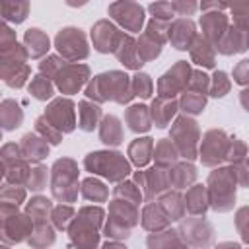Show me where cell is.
I'll use <instances>...</instances> for the list:
<instances>
[{
	"instance_id": "836d02e7",
	"label": "cell",
	"mask_w": 249,
	"mask_h": 249,
	"mask_svg": "<svg viewBox=\"0 0 249 249\" xmlns=\"http://www.w3.org/2000/svg\"><path fill=\"white\" fill-rule=\"evenodd\" d=\"M158 204L161 206V210L165 212V216L169 220H179L185 214V210H187L179 193H165V195H161V198L158 200Z\"/></svg>"
},
{
	"instance_id": "7dc6e473",
	"label": "cell",
	"mask_w": 249,
	"mask_h": 249,
	"mask_svg": "<svg viewBox=\"0 0 249 249\" xmlns=\"http://www.w3.org/2000/svg\"><path fill=\"white\" fill-rule=\"evenodd\" d=\"M115 198H124L126 202H132V204H138L142 200V193L140 189L134 185V183H121L117 189H115Z\"/></svg>"
},
{
	"instance_id": "e575fe53",
	"label": "cell",
	"mask_w": 249,
	"mask_h": 249,
	"mask_svg": "<svg viewBox=\"0 0 249 249\" xmlns=\"http://www.w3.org/2000/svg\"><path fill=\"white\" fill-rule=\"evenodd\" d=\"M78 123H80V128L82 130H93L97 126V121L101 117V109L99 105L95 103H89V101H82L78 105Z\"/></svg>"
},
{
	"instance_id": "816d5d0a",
	"label": "cell",
	"mask_w": 249,
	"mask_h": 249,
	"mask_svg": "<svg viewBox=\"0 0 249 249\" xmlns=\"http://www.w3.org/2000/svg\"><path fill=\"white\" fill-rule=\"evenodd\" d=\"M64 68V60H60L58 56H47L41 64H39V70L45 78H56V74Z\"/></svg>"
},
{
	"instance_id": "e0dca14e",
	"label": "cell",
	"mask_w": 249,
	"mask_h": 249,
	"mask_svg": "<svg viewBox=\"0 0 249 249\" xmlns=\"http://www.w3.org/2000/svg\"><path fill=\"white\" fill-rule=\"evenodd\" d=\"M136 181L140 183V187L146 193V198H154L158 195H161L167 187H171V179H169V171H165L163 167H152L146 171H140L136 175Z\"/></svg>"
},
{
	"instance_id": "8d00e7d4",
	"label": "cell",
	"mask_w": 249,
	"mask_h": 249,
	"mask_svg": "<svg viewBox=\"0 0 249 249\" xmlns=\"http://www.w3.org/2000/svg\"><path fill=\"white\" fill-rule=\"evenodd\" d=\"M154 160L158 163V167H169L171 163L177 161V148L171 140H160L154 148Z\"/></svg>"
},
{
	"instance_id": "2e32d148",
	"label": "cell",
	"mask_w": 249,
	"mask_h": 249,
	"mask_svg": "<svg viewBox=\"0 0 249 249\" xmlns=\"http://www.w3.org/2000/svg\"><path fill=\"white\" fill-rule=\"evenodd\" d=\"M88 76H89V70L86 64L72 62V64H64V68L56 74L54 82L62 93H74L86 84Z\"/></svg>"
},
{
	"instance_id": "5bb4252c",
	"label": "cell",
	"mask_w": 249,
	"mask_h": 249,
	"mask_svg": "<svg viewBox=\"0 0 249 249\" xmlns=\"http://www.w3.org/2000/svg\"><path fill=\"white\" fill-rule=\"evenodd\" d=\"M109 14L128 31H140L144 23V8L136 2H115L109 6Z\"/></svg>"
},
{
	"instance_id": "db71d44e",
	"label": "cell",
	"mask_w": 249,
	"mask_h": 249,
	"mask_svg": "<svg viewBox=\"0 0 249 249\" xmlns=\"http://www.w3.org/2000/svg\"><path fill=\"white\" fill-rule=\"evenodd\" d=\"M228 89H230V80H228L226 72L218 70V72L214 74L212 84H210V91H212V95H214V97H222V95H226V93H228Z\"/></svg>"
},
{
	"instance_id": "1f68e13d",
	"label": "cell",
	"mask_w": 249,
	"mask_h": 249,
	"mask_svg": "<svg viewBox=\"0 0 249 249\" xmlns=\"http://www.w3.org/2000/svg\"><path fill=\"white\" fill-rule=\"evenodd\" d=\"M208 206V191L202 185H195L189 189L187 196H185V208L191 214H202Z\"/></svg>"
},
{
	"instance_id": "ab89813d",
	"label": "cell",
	"mask_w": 249,
	"mask_h": 249,
	"mask_svg": "<svg viewBox=\"0 0 249 249\" xmlns=\"http://www.w3.org/2000/svg\"><path fill=\"white\" fill-rule=\"evenodd\" d=\"M29 93H31L35 99L47 101V99L53 97L54 88H53V84H51L49 78H45L43 74H39V76H35V78L31 80V84H29Z\"/></svg>"
},
{
	"instance_id": "be15d7a7",
	"label": "cell",
	"mask_w": 249,
	"mask_h": 249,
	"mask_svg": "<svg viewBox=\"0 0 249 249\" xmlns=\"http://www.w3.org/2000/svg\"><path fill=\"white\" fill-rule=\"evenodd\" d=\"M103 249H126V247L121 243H107V245H103Z\"/></svg>"
},
{
	"instance_id": "277c9868",
	"label": "cell",
	"mask_w": 249,
	"mask_h": 249,
	"mask_svg": "<svg viewBox=\"0 0 249 249\" xmlns=\"http://www.w3.org/2000/svg\"><path fill=\"white\" fill-rule=\"evenodd\" d=\"M51 189L53 196L60 202H74L78 196V167L72 160H58L53 165Z\"/></svg>"
},
{
	"instance_id": "83f0119b",
	"label": "cell",
	"mask_w": 249,
	"mask_h": 249,
	"mask_svg": "<svg viewBox=\"0 0 249 249\" xmlns=\"http://www.w3.org/2000/svg\"><path fill=\"white\" fill-rule=\"evenodd\" d=\"M25 214L33 220V224H47L49 216L53 214V204L45 196H35V198H31L27 202Z\"/></svg>"
},
{
	"instance_id": "ba28073f",
	"label": "cell",
	"mask_w": 249,
	"mask_h": 249,
	"mask_svg": "<svg viewBox=\"0 0 249 249\" xmlns=\"http://www.w3.org/2000/svg\"><path fill=\"white\" fill-rule=\"evenodd\" d=\"M198 138H200V130L196 123L189 117H179L171 126V142L175 144L177 152L187 160H193L196 156Z\"/></svg>"
},
{
	"instance_id": "f546056e",
	"label": "cell",
	"mask_w": 249,
	"mask_h": 249,
	"mask_svg": "<svg viewBox=\"0 0 249 249\" xmlns=\"http://www.w3.org/2000/svg\"><path fill=\"white\" fill-rule=\"evenodd\" d=\"M99 138H101V142H105L109 146H117L123 142V126L117 117L109 115L103 119L101 126H99Z\"/></svg>"
},
{
	"instance_id": "4dcf8cb0",
	"label": "cell",
	"mask_w": 249,
	"mask_h": 249,
	"mask_svg": "<svg viewBox=\"0 0 249 249\" xmlns=\"http://www.w3.org/2000/svg\"><path fill=\"white\" fill-rule=\"evenodd\" d=\"M191 58L200 66L210 68L214 66V47L204 37H196L191 45Z\"/></svg>"
},
{
	"instance_id": "680465c9",
	"label": "cell",
	"mask_w": 249,
	"mask_h": 249,
	"mask_svg": "<svg viewBox=\"0 0 249 249\" xmlns=\"http://www.w3.org/2000/svg\"><path fill=\"white\" fill-rule=\"evenodd\" d=\"M233 78H235L237 84H243V86L249 84V58L241 60V62L235 66V70H233Z\"/></svg>"
},
{
	"instance_id": "8fae6325",
	"label": "cell",
	"mask_w": 249,
	"mask_h": 249,
	"mask_svg": "<svg viewBox=\"0 0 249 249\" xmlns=\"http://www.w3.org/2000/svg\"><path fill=\"white\" fill-rule=\"evenodd\" d=\"M193 72H191V68H189V64L185 60L177 62L171 70H167L160 78V82H158V93H160V97L173 99V95H177L179 91H183L189 86V80H191L189 76Z\"/></svg>"
},
{
	"instance_id": "d590c367",
	"label": "cell",
	"mask_w": 249,
	"mask_h": 249,
	"mask_svg": "<svg viewBox=\"0 0 249 249\" xmlns=\"http://www.w3.org/2000/svg\"><path fill=\"white\" fill-rule=\"evenodd\" d=\"M150 249H187V245L179 239L175 231H163V233H152L148 237Z\"/></svg>"
},
{
	"instance_id": "484cf974",
	"label": "cell",
	"mask_w": 249,
	"mask_h": 249,
	"mask_svg": "<svg viewBox=\"0 0 249 249\" xmlns=\"http://www.w3.org/2000/svg\"><path fill=\"white\" fill-rule=\"evenodd\" d=\"M150 119H152L150 111L144 105H132L126 109V115H124L128 128L134 132H146L150 128Z\"/></svg>"
},
{
	"instance_id": "ffe728a7",
	"label": "cell",
	"mask_w": 249,
	"mask_h": 249,
	"mask_svg": "<svg viewBox=\"0 0 249 249\" xmlns=\"http://www.w3.org/2000/svg\"><path fill=\"white\" fill-rule=\"evenodd\" d=\"M249 47V31L241 29L237 25L228 27L226 35L222 37V41L218 43V51L222 54H231V53H241Z\"/></svg>"
},
{
	"instance_id": "bcb514c9",
	"label": "cell",
	"mask_w": 249,
	"mask_h": 249,
	"mask_svg": "<svg viewBox=\"0 0 249 249\" xmlns=\"http://www.w3.org/2000/svg\"><path fill=\"white\" fill-rule=\"evenodd\" d=\"M47 177H49L47 167H43V165H31V171H29V177H27V183L25 185L31 191H41V189L47 187Z\"/></svg>"
},
{
	"instance_id": "4fadbf2b",
	"label": "cell",
	"mask_w": 249,
	"mask_h": 249,
	"mask_svg": "<svg viewBox=\"0 0 249 249\" xmlns=\"http://www.w3.org/2000/svg\"><path fill=\"white\" fill-rule=\"evenodd\" d=\"M181 239L189 245H195V247H208L210 241H212V228L206 220L202 218H189L181 224L179 231Z\"/></svg>"
},
{
	"instance_id": "b9f144b4",
	"label": "cell",
	"mask_w": 249,
	"mask_h": 249,
	"mask_svg": "<svg viewBox=\"0 0 249 249\" xmlns=\"http://www.w3.org/2000/svg\"><path fill=\"white\" fill-rule=\"evenodd\" d=\"M35 132H37L39 136H43V138H45L47 142H51V144H58L60 138H62V132H58V130L45 119V115L35 121Z\"/></svg>"
},
{
	"instance_id": "30bf717a",
	"label": "cell",
	"mask_w": 249,
	"mask_h": 249,
	"mask_svg": "<svg viewBox=\"0 0 249 249\" xmlns=\"http://www.w3.org/2000/svg\"><path fill=\"white\" fill-rule=\"evenodd\" d=\"M231 140L222 130H208L204 134L202 146H200V160L204 165H218L222 160L228 158Z\"/></svg>"
},
{
	"instance_id": "d4e9b609",
	"label": "cell",
	"mask_w": 249,
	"mask_h": 249,
	"mask_svg": "<svg viewBox=\"0 0 249 249\" xmlns=\"http://www.w3.org/2000/svg\"><path fill=\"white\" fill-rule=\"evenodd\" d=\"M175 111H177V103H175L173 99L158 97V99H154V103H152L150 117H152V121H154L158 126H165V124L171 121V117L175 115Z\"/></svg>"
},
{
	"instance_id": "ac0fdd59",
	"label": "cell",
	"mask_w": 249,
	"mask_h": 249,
	"mask_svg": "<svg viewBox=\"0 0 249 249\" xmlns=\"http://www.w3.org/2000/svg\"><path fill=\"white\" fill-rule=\"evenodd\" d=\"M200 27H202V37L210 45H218L222 41V37L226 35V31H228V18L220 10L204 12L202 19H200Z\"/></svg>"
},
{
	"instance_id": "9c48e42d",
	"label": "cell",
	"mask_w": 249,
	"mask_h": 249,
	"mask_svg": "<svg viewBox=\"0 0 249 249\" xmlns=\"http://www.w3.org/2000/svg\"><path fill=\"white\" fill-rule=\"evenodd\" d=\"M54 47L58 54L66 60H80L88 56V43L80 29L76 27H64L54 37Z\"/></svg>"
},
{
	"instance_id": "8992f818",
	"label": "cell",
	"mask_w": 249,
	"mask_h": 249,
	"mask_svg": "<svg viewBox=\"0 0 249 249\" xmlns=\"http://www.w3.org/2000/svg\"><path fill=\"white\" fill-rule=\"evenodd\" d=\"M138 224L136 204L123 198H115L109 208V224L105 228L107 235L113 239H124L130 235V228Z\"/></svg>"
},
{
	"instance_id": "e7e4bbea",
	"label": "cell",
	"mask_w": 249,
	"mask_h": 249,
	"mask_svg": "<svg viewBox=\"0 0 249 249\" xmlns=\"http://www.w3.org/2000/svg\"><path fill=\"white\" fill-rule=\"evenodd\" d=\"M247 165H249V160H247Z\"/></svg>"
},
{
	"instance_id": "9a60e30c",
	"label": "cell",
	"mask_w": 249,
	"mask_h": 249,
	"mask_svg": "<svg viewBox=\"0 0 249 249\" xmlns=\"http://www.w3.org/2000/svg\"><path fill=\"white\" fill-rule=\"evenodd\" d=\"M124 33H121L111 21L101 19L93 25L91 29V39H93V47L99 53H115L117 47L121 45Z\"/></svg>"
},
{
	"instance_id": "f5cc1de1",
	"label": "cell",
	"mask_w": 249,
	"mask_h": 249,
	"mask_svg": "<svg viewBox=\"0 0 249 249\" xmlns=\"http://www.w3.org/2000/svg\"><path fill=\"white\" fill-rule=\"evenodd\" d=\"M152 80L148 74H136L134 80H132V91L134 95H140V97H150L152 95Z\"/></svg>"
},
{
	"instance_id": "c3c4849f",
	"label": "cell",
	"mask_w": 249,
	"mask_h": 249,
	"mask_svg": "<svg viewBox=\"0 0 249 249\" xmlns=\"http://www.w3.org/2000/svg\"><path fill=\"white\" fill-rule=\"evenodd\" d=\"M51 218H53V222H54V226H56L58 230H66V228H68V224H70V222H74V220H72V218H74V210H72V206L60 204V206L53 208Z\"/></svg>"
},
{
	"instance_id": "6f0895ef",
	"label": "cell",
	"mask_w": 249,
	"mask_h": 249,
	"mask_svg": "<svg viewBox=\"0 0 249 249\" xmlns=\"http://www.w3.org/2000/svg\"><path fill=\"white\" fill-rule=\"evenodd\" d=\"M235 224H237V230H239L243 241L249 243V206H245V208H241V210L237 212Z\"/></svg>"
},
{
	"instance_id": "7c38bea8",
	"label": "cell",
	"mask_w": 249,
	"mask_h": 249,
	"mask_svg": "<svg viewBox=\"0 0 249 249\" xmlns=\"http://www.w3.org/2000/svg\"><path fill=\"white\" fill-rule=\"evenodd\" d=\"M45 119L58 130V132H70L76 126V119H74V103L70 99H54L47 111H45Z\"/></svg>"
},
{
	"instance_id": "6125c7cd",
	"label": "cell",
	"mask_w": 249,
	"mask_h": 249,
	"mask_svg": "<svg viewBox=\"0 0 249 249\" xmlns=\"http://www.w3.org/2000/svg\"><path fill=\"white\" fill-rule=\"evenodd\" d=\"M216 249H239L237 243H220Z\"/></svg>"
},
{
	"instance_id": "91938a15",
	"label": "cell",
	"mask_w": 249,
	"mask_h": 249,
	"mask_svg": "<svg viewBox=\"0 0 249 249\" xmlns=\"http://www.w3.org/2000/svg\"><path fill=\"white\" fill-rule=\"evenodd\" d=\"M173 10L179 12L181 16H187V14H193L196 10V4L195 2H189V4H185V2H173Z\"/></svg>"
},
{
	"instance_id": "3957f363",
	"label": "cell",
	"mask_w": 249,
	"mask_h": 249,
	"mask_svg": "<svg viewBox=\"0 0 249 249\" xmlns=\"http://www.w3.org/2000/svg\"><path fill=\"white\" fill-rule=\"evenodd\" d=\"M235 169H216L208 177V202L214 210L226 212L233 206L235 200Z\"/></svg>"
},
{
	"instance_id": "7bdbcfd3",
	"label": "cell",
	"mask_w": 249,
	"mask_h": 249,
	"mask_svg": "<svg viewBox=\"0 0 249 249\" xmlns=\"http://www.w3.org/2000/svg\"><path fill=\"white\" fill-rule=\"evenodd\" d=\"M160 51H161V45L156 43L154 39H150L146 33L140 37V41H138V56H140L142 62L156 58V56L160 54Z\"/></svg>"
},
{
	"instance_id": "f35d334b",
	"label": "cell",
	"mask_w": 249,
	"mask_h": 249,
	"mask_svg": "<svg viewBox=\"0 0 249 249\" xmlns=\"http://www.w3.org/2000/svg\"><path fill=\"white\" fill-rule=\"evenodd\" d=\"M53 241H54V231L49 226V222L47 224H35V230H33L31 237L27 239V243L35 249H45V247L53 245Z\"/></svg>"
},
{
	"instance_id": "f907efd6",
	"label": "cell",
	"mask_w": 249,
	"mask_h": 249,
	"mask_svg": "<svg viewBox=\"0 0 249 249\" xmlns=\"http://www.w3.org/2000/svg\"><path fill=\"white\" fill-rule=\"evenodd\" d=\"M231 14H233V25L249 31V2L233 4L231 6Z\"/></svg>"
},
{
	"instance_id": "681fc988",
	"label": "cell",
	"mask_w": 249,
	"mask_h": 249,
	"mask_svg": "<svg viewBox=\"0 0 249 249\" xmlns=\"http://www.w3.org/2000/svg\"><path fill=\"white\" fill-rule=\"evenodd\" d=\"M2 78H4V82H6L10 88H21V86L25 84V80L29 78V66L23 64V66H19V68H16V70L4 74Z\"/></svg>"
},
{
	"instance_id": "5b68a950",
	"label": "cell",
	"mask_w": 249,
	"mask_h": 249,
	"mask_svg": "<svg viewBox=\"0 0 249 249\" xmlns=\"http://www.w3.org/2000/svg\"><path fill=\"white\" fill-rule=\"evenodd\" d=\"M84 165L91 173H99L109 181H121L130 173V165L119 152H93L88 154Z\"/></svg>"
},
{
	"instance_id": "d6986e66",
	"label": "cell",
	"mask_w": 249,
	"mask_h": 249,
	"mask_svg": "<svg viewBox=\"0 0 249 249\" xmlns=\"http://www.w3.org/2000/svg\"><path fill=\"white\" fill-rule=\"evenodd\" d=\"M167 39L171 41V45L179 51H187L191 49V45L195 43L196 39V33H195V23L187 18H179L175 19L171 25H169V33H167Z\"/></svg>"
},
{
	"instance_id": "603a6c76",
	"label": "cell",
	"mask_w": 249,
	"mask_h": 249,
	"mask_svg": "<svg viewBox=\"0 0 249 249\" xmlns=\"http://www.w3.org/2000/svg\"><path fill=\"white\" fill-rule=\"evenodd\" d=\"M115 56L119 58V62H123L126 68H140L142 60L138 56V43H134V39L130 35H124L121 45L115 51Z\"/></svg>"
},
{
	"instance_id": "7402d4cb",
	"label": "cell",
	"mask_w": 249,
	"mask_h": 249,
	"mask_svg": "<svg viewBox=\"0 0 249 249\" xmlns=\"http://www.w3.org/2000/svg\"><path fill=\"white\" fill-rule=\"evenodd\" d=\"M23 47L27 51V56L39 58L49 51V37H47L45 31H41L37 27L27 29L25 35H23Z\"/></svg>"
},
{
	"instance_id": "52a82bcc",
	"label": "cell",
	"mask_w": 249,
	"mask_h": 249,
	"mask_svg": "<svg viewBox=\"0 0 249 249\" xmlns=\"http://www.w3.org/2000/svg\"><path fill=\"white\" fill-rule=\"evenodd\" d=\"M33 220L27 214H19L18 206L2 202V237L10 243L27 241L33 233Z\"/></svg>"
},
{
	"instance_id": "74e56055",
	"label": "cell",
	"mask_w": 249,
	"mask_h": 249,
	"mask_svg": "<svg viewBox=\"0 0 249 249\" xmlns=\"http://www.w3.org/2000/svg\"><path fill=\"white\" fill-rule=\"evenodd\" d=\"M196 177V169L191 165V163H177L173 167V171H169V179H171V185L177 187V189H185L189 187Z\"/></svg>"
},
{
	"instance_id": "f6af8a7d",
	"label": "cell",
	"mask_w": 249,
	"mask_h": 249,
	"mask_svg": "<svg viewBox=\"0 0 249 249\" xmlns=\"http://www.w3.org/2000/svg\"><path fill=\"white\" fill-rule=\"evenodd\" d=\"M206 105V97L202 93H195V91H185L183 99H181V107L187 113H200Z\"/></svg>"
},
{
	"instance_id": "94428289",
	"label": "cell",
	"mask_w": 249,
	"mask_h": 249,
	"mask_svg": "<svg viewBox=\"0 0 249 249\" xmlns=\"http://www.w3.org/2000/svg\"><path fill=\"white\" fill-rule=\"evenodd\" d=\"M241 103H243V107L249 111V89H245V91L241 93Z\"/></svg>"
},
{
	"instance_id": "f1b7e54d",
	"label": "cell",
	"mask_w": 249,
	"mask_h": 249,
	"mask_svg": "<svg viewBox=\"0 0 249 249\" xmlns=\"http://www.w3.org/2000/svg\"><path fill=\"white\" fill-rule=\"evenodd\" d=\"M0 119H2V128L4 130H14L21 124L23 113H21L19 105L14 99H4L2 107H0Z\"/></svg>"
},
{
	"instance_id": "ee69618b",
	"label": "cell",
	"mask_w": 249,
	"mask_h": 249,
	"mask_svg": "<svg viewBox=\"0 0 249 249\" xmlns=\"http://www.w3.org/2000/svg\"><path fill=\"white\" fill-rule=\"evenodd\" d=\"M25 198V191L21 185H14V183H6L2 185V202L4 204H14L18 206L19 202H23Z\"/></svg>"
},
{
	"instance_id": "d6a6232c",
	"label": "cell",
	"mask_w": 249,
	"mask_h": 249,
	"mask_svg": "<svg viewBox=\"0 0 249 249\" xmlns=\"http://www.w3.org/2000/svg\"><path fill=\"white\" fill-rule=\"evenodd\" d=\"M27 12H29V2H14V0L0 2V14L4 21L21 23L27 18Z\"/></svg>"
},
{
	"instance_id": "7a4b0ae2",
	"label": "cell",
	"mask_w": 249,
	"mask_h": 249,
	"mask_svg": "<svg viewBox=\"0 0 249 249\" xmlns=\"http://www.w3.org/2000/svg\"><path fill=\"white\" fill-rule=\"evenodd\" d=\"M103 220V210L93 206H84L74 222L70 224V239L76 249H95L99 239V226Z\"/></svg>"
},
{
	"instance_id": "60d3db41",
	"label": "cell",
	"mask_w": 249,
	"mask_h": 249,
	"mask_svg": "<svg viewBox=\"0 0 249 249\" xmlns=\"http://www.w3.org/2000/svg\"><path fill=\"white\" fill-rule=\"evenodd\" d=\"M82 195H84V198H88V200L103 202V200H107L109 191H107V187H105L103 183H99V181H95V179H86V181L82 183Z\"/></svg>"
},
{
	"instance_id": "4316f807",
	"label": "cell",
	"mask_w": 249,
	"mask_h": 249,
	"mask_svg": "<svg viewBox=\"0 0 249 249\" xmlns=\"http://www.w3.org/2000/svg\"><path fill=\"white\" fill-rule=\"evenodd\" d=\"M128 156H130L132 163H136L138 167H144L150 161V158L154 156V142H152V138H136L128 146Z\"/></svg>"
},
{
	"instance_id": "44dd1931",
	"label": "cell",
	"mask_w": 249,
	"mask_h": 249,
	"mask_svg": "<svg viewBox=\"0 0 249 249\" xmlns=\"http://www.w3.org/2000/svg\"><path fill=\"white\" fill-rule=\"evenodd\" d=\"M19 148H21V154L25 160H31V161H41L47 154H49V144L43 136H39L37 132H29L21 138L19 142Z\"/></svg>"
},
{
	"instance_id": "9f6ffc18",
	"label": "cell",
	"mask_w": 249,
	"mask_h": 249,
	"mask_svg": "<svg viewBox=\"0 0 249 249\" xmlns=\"http://www.w3.org/2000/svg\"><path fill=\"white\" fill-rule=\"evenodd\" d=\"M189 88L195 91V93H206V89L210 88V80L206 74L202 72H193L191 74V80H189Z\"/></svg>"
},
{
	"instance_id": "cb8c5ba5",
	"label": "cell",
	"mask_w": 249,
	"mask_h": 249,
	"mask_svg": "<svg viewBox=\"0 0 249 249\" xmlns=\"http://www.w3.org/2000/svg\"><path fill=\"white\" fill-rule=\"evenodd\" d=\"M171 220L165 216V212L161 210V206L158 202H152L144 208V214H142V226L148 230V231H160L163 228H167Z\"/></svg>"
},
{
	"instance_id": "11a10c76",
	"label": "cell",
	"mask_w": 249,
	"mask_h": 249,
	"mask_svg": "<svg viewBox=\"0 0 249 249\" xmlns=\"http://www.w3.org/2000/svg\"><path fill=\"white\" fill-rule=\"evenodd\" d=\"M150 12L154 14V19L160 21H169L175 14L173 4L171 2H158V4H150Z\"/></svg>"
},
{
	"instance_id": "6da1fadb",
	"label": "cell",
	"mask_w": 249,
	"mask_h": 249,
	"mask_svg": "<svg viewBox=\"0 0 249 249\" xmlns=\"http://www.w3.org/2000/svg\"><path fill=\"white\" fill-rule=\"evenodd\" d=\"M86 95L95 99V101H117V103H126L134 91L128 76L124 72H105L99 74L91 80V84L86 89Z\"/></svg>"
}]
</instances>
